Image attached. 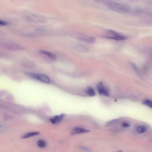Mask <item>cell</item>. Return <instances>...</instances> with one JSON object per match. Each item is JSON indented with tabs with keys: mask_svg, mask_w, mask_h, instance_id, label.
I'll return each instance as SVG.
<instances>
[{
	"mask_svg": "<svg viewBox=\"0 0 152 152\" xmlns=\"http://www.w3.org/2000/svg\"><path fill=\"white\" fill-rule=\"evenodd\" d=\"M103 3L108 8L113 11L127 14L131 10V7L124 4L116 3L109 0L104 1Z\"/></svg>",
	"mask_w": 152,
	"mask_h": 152,
	"instance_id": "6da1fadb",
	"label": "cell"
},
{
	"mask_svg": "<svg viewBox=\"0 0 152 152\" xmlns=\"http://www.w3.org/2000/svg\"><path fill=\"white\" fill-rule=\"evenodd\" d=\"M105 37L117 41H123L127 39V37L122 35L114 31L110 30L107 31Z\"/></svg>",
	"mask_w": 152,
	"mask_h": 152,
	"instance_id": "7a4b0ae2",
	"label": "cell"
},
{
	"mask_svg": "<svg viewBox=\"0 0 152 152\" xmlns=\"http://www.w3.org/2000/svg\"><path fill=\"white\" fill-rule=\"evenodd\" d=\"M24 17L26 20L31 22H43L45 20L43 17L34 14H27L24 16Z\"/></svg>",
	"mask_w": 152,
	"mask_h": 152,
	"instance_id": "3957f363",
	"label": "cell"
},
{
	"mask_svg": "<svg viewBox=\"0 0 152 152\" xmlns=\"http://www.w3.org/2000/svg\"><path fill=\"white\" fill-rule=\"evenodd\" d=\"M27 74L29 76L39 80L44 83H49L50 82V80L49 77L45 74H37L34 73H28Z\"/></svg>",
	"mask_w": 152,
	"mask_h": 152,
	"instance_id": "277c9868",
	"label": "cell"
},
{
	"mask_svg": "<svg viewBox=\"0 0 152 152\" xmlns=\"http://www.w3.org/2000/svg\"><path fill=\"white\" fill-rule=\"evenodd\" d=\"M97 89L99 94L104 96H108L109 93L108 90L103 85L102 82H99L97 85Z\"/></svg>",
	"mask_w": 152,
	"mask_h": 152,
	"instance_id": "5b68a950",
	"label": "cell"
},
{
	"mask_svg": "<svg viewBox=\"0 0 152 152\" xmlns=\"http://www.w3.org/2000/svg\"><path fill=\"white\" fill-rule=\"evenodd\" d=\"M3 47L5 49L10 51H17L21 49L19 46L12 43H4L3 44Z\"/></svg>",
	"mask_w": 152,
	"mask_h": 152,
	"instance_id": "8992f818",
	"label": "cell"
},
{
	"mask_svg": "<svg viewBox=\"0 0 152 152\" xmlns=\"http://www.w3.org/2000/svg\"><path fill=\"white\" fill-rule=\"evenodd\" d=\"M89 131L88 130L84 128L77 127L73 129L71 131V134L72 135H76L79 134L85 133L89 132Z\"/></svg>",
	"mask_w": 152,
	"mask_h": 152,
	"instance_id": "52a82bcc",
	"label": "cell"
},
{
	"mask_svg": "<svg viewBox=\"0 0 152 152\" xmlns=\"http://www.w3.org/2000/svg\"><path fill=\"white\" fill-rule=\"evenodd\" d=\"M79 39L82 41L89 43H94L96 41V38L93 37H82L79 38Z\"/></svg>",
	"mask_w": 152,
	"mask_h": 152,
	"instance_id": "ba28073f",
	"label": "cell"
},
{
	"mask_svg": "<svg viewBox=\"0 0 152 152\" xmlns=\"http://www.w3.org/2000/svg\"><path fill=\"white\" fill-rule=\"evenodd\" d=\"M64 116V114H62L60 115H59V116H55L53 118L50 119V121L53 124L58 123L62 120Z\"/></svg>",
	"mask_w": 152,
	"mask_h": 152,
	"instance_id": "9c48e42d",
	"label": "cell"
},
{
	"mask_svg": "<svg viewBox=\"0 0 152 152\" xmlns=\"http://www.w3.org/2000/svg\"><path fill=\"white\" fill-rule=\"evenodd\" d=\"M40 52L42 54L48 56L52 60H55L56 59V56L55 55L52 53L44 50H41Z\"/></svg>",
	"mask_w": 152,
	"mask_h": 152,
	"instance_id": "30bf717a",
	"label": "cell"
},
{
	"mask_svg": "<svg viewBox=\"0 0 152 152\" xmlns=\"http://www.w3.org/2000/svg\"><path fill=\"white\" fill-rule=\"evenodd\" d=\"M86 93L90 96L93 97L96 95V93L94 89L91 87H88L86 90Z\"/></svg>",
	"mask_w": 152,
	"mask_h": 152,
	"instance_id": "8fae6325",
	"label": "cell"
},
{
	"mask_svg": "<svg viewBox=\"0 0 152 152\" xmlns=\"http://www.w3.org/2000/svg\"><path fill=\"white\" fill-rule=\"evenodd\" d=\"M39 133L38 132H32L27 133L23 135L22 136V138L23 139L28 138L31 137L38 135Z\"/></svg>",
	"mask_w": 152,
	"mask_h": 152,
	"instance_id": "7c38bea8",
	"label": "cell"
},
{
	"mask_svg": "<svg viewBox=\"0 0 152 152\" xmlns=\"http://www.w3.org/2000/svg\"><path fill=\"white\" fill-rule=\"evenodd\" d=\"M147 131V128L144 126H139L137 127L136 131L137 133L139 134L144 133Z\"/></svg>",
	"mask_w": 152,
	"mask_h": 152,
	"instance_id": "4fadbf2b",
	"label": "cell"
},
{
	"mask_svg": "<svg viewBox=\"0 0 152 152\" xmlns=\"http://www.w3.org/2000/svg\"><path fill=\"white\" fill-rule=\"evenodd\" d=\"M144 105L152 108V101L149 99L144 100L143 101Z\"/></svg>",
	"mask_w": 152,
	"mask_h": 152,
	"instance_id": "5bb4252c",
	"label": "cell"
},
{
	"mask_svg": "<svg viewBox=\"0 0 152 152\" xmlns=\"http://www.w3.org/2000/svg\"><path fill=\"white\" fill-rule=\"evenodd\" d=\"M37 145L38 147L41 148H45L46 145L45 142L42 140L38 141L37 143Z\"/></svg>",
	"mask_w": 152,
	"mask_h": 152,
	"instance_id": "9a60e30c",
	"label": "cell"
},
{
	"mask_svg": "<svg viewBox=\"0 0 152 152\" xmlns=\"http://www.w3.org/2000/svg\"><path fill=\"white\" fill-rule=\"evenodd\" d=\"M130 64L131 66L132 67L133 69H134V71H135V72H136L137 74H138V75L140 76L141 75H140V73L139 72L136 66H135L134 64L133 63H131Z\"/></svg>",
	"mask_w": 152,
	"mask_h": 152,
	"instance_id": "2e32d148",
	"label": "cell"
},
{
	"mask_svg": "<svg viewBox=\"0 0 152 152\" xmlns=\"http://www.w3.org/2000/svg\"><path fill=\"white\" fill-rule=\"evenodd\" d=\"M8 22L4 21L2 20H0V25L1 26H4L8 25Z\"/></svg>",
	"mask_w": 152,
	"mask_h": 152,
	"instance_id": "e0dca14e",
	"label": "cell"
},
{
	"mask_svg": "<svg viewBox=\"0 0 152 152\" xmlns=\"http://www.w3.org/2000/svg\"><path fill=\"white\" fill-rule=\"evenodd\" d=\"M123 127H130V124L127 122H124L122 124Z\"/></svg>",
	"mask_w": 152,
	"mask_h": 152,
	"instance_id": "ac0fdd59",
	"label": "cell"
}]
</instances>
